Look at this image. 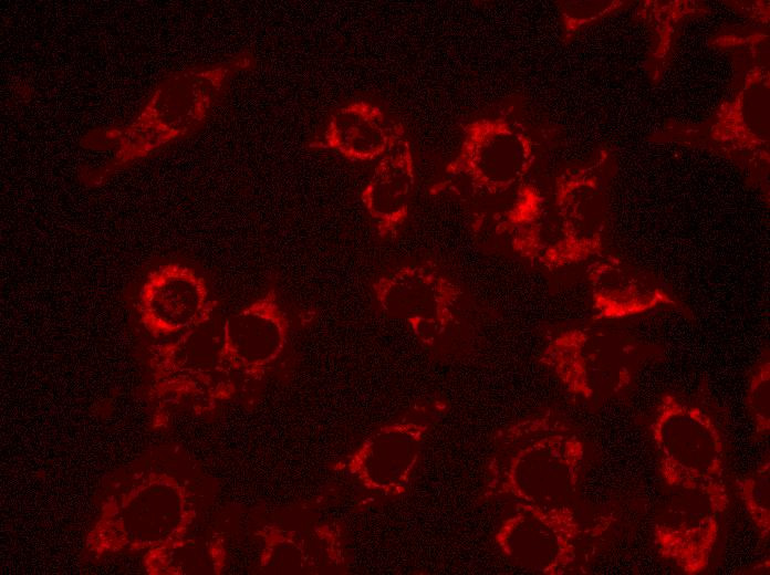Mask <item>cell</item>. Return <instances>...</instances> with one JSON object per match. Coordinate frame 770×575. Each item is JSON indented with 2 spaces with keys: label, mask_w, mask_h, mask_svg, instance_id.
<instances>
[{
  "label": "cell",
  "mask_w": 770,
  "mask_h": 575,
  "mask_svg": "<svg viewBox=\"0 0 770 575\" xmlns=\"http://www.w3.org/2000/svg\"><path fill=\"white\" fill-rule=\"evenodd\" d=\"M95 505L82 551L92 562L176 544L191 534L199 514L192 481L164 446L110 472Z\"/></svg>",
  "instance_id": "6da1fadb"
},
{
  "label": "cell",
  "mask_w": 770,
  "mask_h": 575,
  "mask_svg": "<svg viewBox=\"0 0 770 575\" xmlns=\"http://www.w3.org/2000/svg\"><path fill=\"white\" fill-rule=\"evenodd\" d=\"M481 498L540 505L571 504L586 462L580 433L564 419L543 412L496 431Z\"/></svg>",
  "instance_id": "7a4b0ae2"
},
{
  "label": "cell",
  "mask_w": 770,
  "mask_h": 575,
  "mask_svg": "<svg viewBox=\"0 0 770 575\" xmlns=\"http://www.w3.org/2000/svg\"><path fill=\"white\" fill-rule=\"evenodd\" d=\"M649 431L664 485L703 495L724 515L730 505L727 439L721 408L708 389L663 393Z\"/></svg>",
  "instance_id": "3957f363"
},
{
  "label": "cell",
  "mask_w": 770,
  "mask_h": 575,
  "mask_svg": "<svg viewBox=\"0 0 770 575\" xmlns=\"http://www.w3.org/2000/svg\"><path fill=\"white\" fill-rule=\"evenodd\" d=\"M662 348L615 324L563 328L547 341L539 363L572 397L600 405L625 394Z\"/></svg>",
  "instance_id": "277c9868"
},
{
  "label": "cell",
  "mask_w": 770,
  "mask_h": 575,
  "mask_svg": "<svg viewBox=\"0 0 770 575\" xmlns=\"http://www.w3.org/2000/svg\"><path fill=\"white\" fill-rule=\"evenodd\" d=\"M217 307L178 336L147 346L152 428L166 427L178 411L202 414L220 404L217 365L223 321Z\"/></svg>",
  "instance_id": "5b68a950"
},
{
  "label": "cell",
  "mask_w": 770,
  "mask_h": 575,
  "mask_svg": "<svg viewBox=\"0 0 770 575\" xmlns=\"http://www.w3.org/2000/svg\"><path fill=\"white\" fill-rule=\"evenodd\" d=\"M610 163L608 154L601 151L555 178L553 240L539 264L554 271L602 255L610 216Z\"/></svg>",
  "instance_id": "8992f818"
},
{
  "label": "cell",
  "mask_w": 770,
  "mask_h": 575,
  "mask_svg": "<svg viewBox=\"0 0 770 575\" xmlns=\"http://www.w3.org/2000/svg\"><path fill=\"white\" fill-rule=\"evenodd\" d=\"M443 401L416 405L396 420L379 426L350 453L333 463L362 490L382 498L407 492L426 439L445 412Z\"/></svg>",
  "instance_id": "52a82bcc"
},
{
  "label": "cell",
  "mask_w": 770,
  "mask_h": 575,
  "mask_svg": "<svg viewBox=\"0 0 770 575\" xmlns=\"http://www.w3.org/2000/svg\"><path fill=\"white\" fill-rule=\"evenodd\" d=\"M769 61H757L739 79L732 97L701 125L686 128L696 144L738 164L767 192L769 168ZM686 138V139H688Z\"/></svg>",
  "instance_id": "ba28073f"
},
{
  "label": "cell",
  "mask_w": 770,
  "mask_h": 575,
  "mask_svg": "<svg viewBox=\"0 0 770 575\" xmlns=\"http://www.w3.org/2000/svg\"><path fill=\"white\" fill-rule=\"evenodd\" d=\"M289 333L290 321L274 288L223 321L217 365L220 404L264 379L283 353Z\"/></svg>",
  "instance_id": "9c48e42d"
},
{
  "label": "cell",
  "mask_w": 770,
  "mask_h": 575,
  "mask_svg": "<svg viewBox=\"0 0 770 575\" xmlns=\"http://www.w3.org/2000/svg\"><path fill=\"white\" fill-rule=\"evenodd\" d=\"M583 527L571 504L514 502L493 534L500 554L514 567L538 575L570 573L578 561Z\"/></svg>",
  "instance_id": "30bf717a"
},
{
  "label": "cell",
  "mask_w": 770,
  "mask_h": 575,
  "mask_svg": "<svg viewBox=\"0 0 770 575\" xmlns=\"http://www.w3.org/2000/svg\"><path fill=\"white\" fill-rule=\"evenodd\" d=\"M535 159L524 128L506 117L482 116L462 126L461 142L445 172L479 195L500 196L523 182Z\"/></svg>",
  "instance_id": "8fae6325"
},
{
  "label": "cell",
  "mask_w": 770,
  "mask_h": 575,
  "mask_svg": "<svg viewBox=\"0 0 770 575\" xmlns=\"http://www.w3.org/2000/svg\"><path fill=\"white\" fill-rule=\"evenodd\" d=\"M372 293L388 317L406 323L418 342L433 347L456 321L461 288L427 263L398 266L372 283Z\"/></svg>",
  "instance_id": "7c38bea8"
},
{
  "label": "cell",
  "mask_w": 770,
  "mask_h": 575,
  "mask_svg": "<svg viewBox=\"0 0 770 575\" xmlns=\"http://www.w3.org/2000/svg\"><path fill=\"white\" fill-rule=\"evenodd\" d=\"M204 276L180 262H166L149 270L133 304L137 321L155 342L191 328L218 306L209 296Z\"/></svg>",
  "instance_id": "4fadbf2b"
},
{
  "label": "cell",
  "mask_w": 770,
  "mask_h": 575,
  "mask_svg": "<svg viewBox=\"0 0 770 575\" xmlns=\"http://www.w3.org/2000/svg\"><path fill=\"white\" fill-rule=\"evenodd\" d=\"M721 516L705 496L670 491L652 526L656 553L681 574L705 573L718 543Z\"/></svg>",
  "instance_id": "5bb4252c"
},
{
  "label": "cell",
  "mask_w": 770,
  "mask_h": 575,
  "mask_svg": "<svg viewBox=\"0 0 770 575\" xmlns=\"http://www.w3.org/2000/svg\"><path fill=\"white\" fill-rule=\"evenodd\" d=\"M593 321H620L662 309H681L670 288L655 273L608 255L586 268Z\"/></svg>",
  "instance_id": "9a60e30c"
},
{
  "label": "cell",
  "mask_w": 770,
  "mask_h": 575,
  "mask_svg": "<svg viewBox=\"0 0 770 575\" xmlns=\"http://www.w3.org/2000/svg\"><path fill=\"white\" fill-rule=\"evenodd\" d=\"M404 130V124L382 106L357 98L335 107L305 147L331 151L350 161H377Z\"/></svg>",
  "instance_id": "2e32d148"
},
{
  "label": "cell",
  "mask_w": 770,
  "mask_h": 575,
  "mask_svg": "<svg viewBox=\"0 0 770 575\" xmlns=\"http://www.w3.org/2000/svg\"><path fill=\"white\" fill-rule=\"evenodd\" d=\"M261 548L259 569L264 574L334 573L345 564V542L334 523L302 532L266 523L256 532Z\"/></svg>",
  "instance_id": "e0dca14e"
},
{
  "label": "cell",
  "mask_w": 770,
  "mask_h": 575,
  "mask_svg": "<svg viewBox=\"0 0 770 575\" xmlns=\"http://www.w3.org/2000/svg\"><path fill=\"white\" fill-rule=\"evenodd\" d=\"M416 185L412 142L406 129L377 160L360 200L379 240H393L406 223Z\"/></svg>",
  "instance_id": "ac0fdd59"
},
{
  "label": "cell",
  "mask_w": 770,
  "mask_h": 575,
  "mask_svg": "<svg viewBox=\"0 0 770 575\" xmlns=\"http://www.w3.org/2000/svg\"><path fill=\"white\" fill-rule=\"evenodd\" d=\"M545 218V199L541 190L523 181L516 188L511 202L500 211L496 231L506 233L518 255L539 263L549 244Z\"/></svg>",
  "instance_id": "d6986e66"
},
{
  "label": "cell",
  "mask_w": 770,
  "mask_h": 575,
  "mask_svg": "<svg viewBox=\"0 0 770 575\" xmlns=\"http://www.w3.org/2000/svg\"><path fill=\"white\" fill-rule=\"evenodd\" d=\"M227 558L221 535L190 534L176 544L143 554L142 563L149 575L221 574Z\"/></svg>",
  "instance_id": "ffe728a7"
},
{
  "label": "cell",
  "mask_w": 770,
  "mask_h": 575,
  "mask_svg": "<svg viewBox=\"0 0 770 575\" xmlns=\"http://www.w3.org/2000/svg\"><path fill=\"white\" fill-rule=\"evenodd\" d=\"M736 493L741 502L758 539L764 543L770 537V458L769 453L760 463L737 478Z\"/></svg>",
  "instance_id": "44dd1931"
},
{
  "label": "cell",
  "mask_w": 770,
  "mask_h": 575,
  "mask_svg": "<svg viewBox=\"0 0 770 575\" xmlns=\"http://www.w3.org/2000/svg\"><path fill=\"white\" fill-rule=\"evenodd\" d=\"M746 407L752 438L759 441L770 431V352L767 346L751 366L746 385Z\"/></svg>",
  "instance_id": "7402d4cb"
},
{
  "label": "cell",
  "mask_w": 770,
  "mask_h": 575,
  "mask_svg": "<svg viewBox=\"0 0 770 575\" xmlns=\"http://www.w3.org/2000/svg\"><path fill=\"white\" fill-rule=\"evenodd\" d=\"M564 40L573 38L583 28L624 7V1H558Z\"/></svg>",
  "instance_id": "603a6c76"
}]
</instances>
